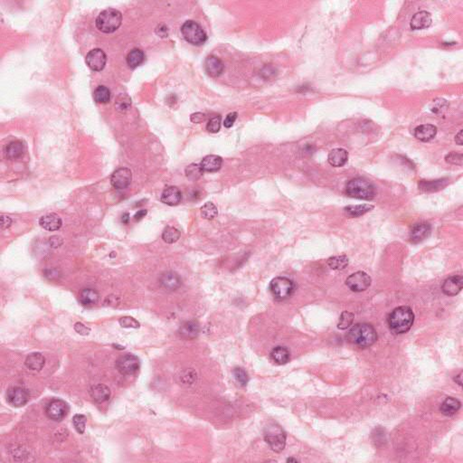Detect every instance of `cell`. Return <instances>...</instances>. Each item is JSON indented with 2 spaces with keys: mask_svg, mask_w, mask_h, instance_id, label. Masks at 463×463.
Here are the masks:
<instances>
[{
  "mask_svg": "<svg viewBox=\"0 0 463 463\" xmlns=\"http://www.w3.org/2000/svg\"><path fill=\"white\" fill-rule=\"evenodd\" d=\"M160 200L170 206L177 205L182 201V194L176 187H167L162 193Z\"/></svg>",
  "mask_w": 463,
  "mask_h": 463,
  "instance_id": "cell-21",
  "label": "cell"
},
{
  "mask_svg": "<svg viewBox=\"0 0 463 463\" xmlns=\"http://www.w3.org/2000/svg\"><path fill=\"white\" fill-rule=\"evenodd\" d=\"M220 116H215L214 118H212L206 125V130H208L211 133H217L220 130Z\"/></svg>",
  "mask_w": 463,
  "mask_h": 463,
  "instance_id": "cell-44",
  "label": "cell"
},
{
  "mask_svg": "<svg viewBox=\"0 0 463 463\" xmlns=\"http://www.w3.org/2000/svg\"><path fill=\"white\" fill-rule=\"evenodd\" d=\"M144 59H145V55H144L143 51H142L141 49L135 48V49H132L128 54L126 61H127V64L129 65V67L131 68V69H135L138 66H140L142 62H144Z\"/></svg>",
  "mask_w": 463,
  "mask_h": 463,
  "instance_id": "cell-33",
  "label": "cell"
},
{
  "mask_svg": "<svg viewBox=\"0 0 463 463\" xmlns=\"http://www.w3.org/2000/svg\"><path fill=\"white\" fill-rule=\"evenodd\" d=\"M69 405L67 403L61 399H53L45 407V413L47 417L55 422H60L67 416Z\"/></svg>",
  "mask_w": 463,
  "mask_h": 463,
  "instance_id": "cell-9",
  "label": "cell"
},
{
  "mask_svg": "<svg viewBox=\"0 0 463 463\" xmlns=\"http://www.w3.org/2000/svg\"><path fill=\"white\" fill-rule=\"evenodd\" d=\"M347 337L351 343L360 347H369L377 340L376 330L367 323L356 324L350 328Z\"/></svg>",
  "mask_w": 463,
  "mask_h": 463,
  "instance_id": "cell-2",
  "label": "cell"
},
{
  "mask_svg": "<svg viewBox=\"0 0 463 463\" xmlns=\"http://www.w3.org/2000/svg\"><path fill=\"white\" fill-rule=\"evenodd\" d=\"M111 390L105 384H98L90 387V397L98 404L107 402L111 398Z\"/></svg>",
  "mask_w": 463,
  "mask_h": 463,
  "instance_id": "cell-23",
  "label": "cell"
},
{
  "mask_svg": "<svg viewBox=\"0 0 463 463\" xmlns=\"http://www.w3.org/2000/svg\"><path fill=\"white\" fill-rule=\"evenodd\" d=\"M448 185V179H435V180H421L419 182V189L423 192L432 193L440 191Z\"/></svg>",
  "mask_w": 463,
  "mask_h": 463,
  "instance_id": "cell-25",
  "label": "cell"
},
{
  "mask_svg": "<svg viewBox=\"0 0 463 463\" xmlns=\"http://www.w3.org/2000/svg\"><path fill=\"white\" fill-rule=\"evenodd\" d=\"M437 131V127L434 125H420L413 130V135L421 142H429L436 137Z\"/></svg>",
  "mask_w": 463,
  "mask_h": 463,
  "instance_id": "cell-17",
  "label": "cell"
},
{
  "mask_svg": "<svg viewBox=\"0 0 463 463\" xmlns=\"http://www.w3.org/2000/svg\"><path fill=\"white\" fill-rule=\"evenodd\" d=\"M346 194L349 198L369 201L376 196V189L371 182L358 177L347 183Z\"/></svg>",
  "mask_w": 463,
  "mask_h": 463,
  "instance_id": "cell-3",
  "label": "cell"
},
{
  "mask_svg": "<svg viewBox=\"0 0 463 463\" xmlns=\"http://www.w3.org/2000/svg\"><path fill=\"white\" fill-rule=\"evenodd\" d=\"M132 179V173L127 168H120L113 172L111 177V183L116 189H125L129 187Z\"/></svg>",
  "mask_w": 463,
  "mask_h": 463,
  "instance_id": "cell-14",
  "label": "cell"
},
{
  "mask_svg": "<svg viewBox=\"0 0 463 463\" xmlns=\"http://www.w3.org/2000/svg\"><path fill=\"white\" fill-rule=\"evenodd\" d=\"M463 288V276H452L445 280L441 289L447 296H455L461 292Z\"/></svg>",
  "mask_w": 463,
  "mask_h": 463,
  "instance_id": "cell-16",
  "label": "cell"
},
{
  "mask_svg": "<svg viewBox=\"0 0 463 463\" xmlns=\"http://www.w3.org/2000/svg\"><path fill=\"white\" fill-rule=\"evenodd\" d=\"M11 224L12 220L10 217L6 216V215H2V216H1V229H2V230H5V229L9 228L10 226H11Z\"/></svg>",
  "mask_w": 463,
  "mask_h": 463,
  "instance_id": "cell-50",
  "label": "cell"
},
{
  "mask_svg": "<svg viewBox=\"0 0 463 463\" xmlns=\"http://www.w3.org/2000/svg\"><path fill=\"white\" fill-rule=\"evenodd\" d=\"M74 330L77 332V333L82 335V336H87L89 335L90 332V328L86 327L85 324L81 323V322H77L75 325H74Z\"/></svg>",
  "mask_w": 463,
  "mask_h": 463,
  "instance_id": "cell-47",
  "label": "cell"
},
{
  "mask_svg": "<svg viewBox=\"0 0 463 463\" xmlns=\"http://www.w3.org/2000/svg\"><path fill=\"white\" fill-rule=\"evenodd\" d=\"M107 62L106 54L100 48H95L89 52L86 56V63L89 67L95 72H100L105 67Z\"/></svg>",
  "mask_w": 463,
  "mask_h": 463,
  "instance_id": "cell-12",
  "label": "cell"
},
{
  "mask_svg": "<svg viewBox=\"0 0 463 463\" xmlns=\"http://www.w3.org/2000/svg\"><path fill=\"white\" fill-rule=\"evenodd\" d=\"M354 314L351 313V312H348V311H343L341 316L339 318V324H338V328L339 329H347V328H349L351 325L353 324V321H354Z\"/></svg>",
  "mask_w": 463,
  "mask_h": 463,
  "instance_id": "cell-39",
  "label": "cell"
},
{
  "mask_svg": "<svg viewBox=\"0 0 463 463\" xmlns=\"http://www.w3.org/2000/svg\"><path fill=\"white\" fill-rule=\"evenodd\" d=\"M455 382L460 384V385H462V373L460 374V375H458L457 376H456Z\"/></svg>",
  "mask_w": 463,
  "mask_h": 463,
  "instance_id": "cell-54",
  "label": "cell"
},
{
  "mask_svg": "<svg viewBox=\"0 0 463 463\" xmlns=\"http://www.w3.org/2000/svg\"><path fill=\"white\" fill-rule=\"evenodd\" d=\"M372 280L365 271H356L346 281V284L354 292H362L370 287Z\"/></svg>",
  "mask_w": 463,
  "mask_h": 463,
  "instance_id": "cell-10",
  "label": "cell"
},
{
  "mask_svg": "<svg viewBox=\"0 0 463 463\" xmlns=\"http://www.w3.org/2000/svg\"><path fill=\"white\" fill-rule=\"evenodd\" d=\"M237 113H229L227 116H226V119L224 121V125L225 127L229 129L231 128L232 126L233 125V123L235 122V120L237 119Z\"/></svg>",
  "mask_w": 463,
  "mask_h": 463,
  "instance_id": "cell-48",
  "label": "cell"
},
{
  "mask_svg": "<svg viewBox=\"0 0 463 463\" xmlns=\"http://www.w3.org/2000/svg\"><path fill=\"white\" fill-rule=\"evenodd\" d=\"M218 215V210L215 203L207 202L201 207V215L206 220H213Z\"/></svg>",
  "mask_w": 463,
  "mask_h": 463,
  "instance_id": "cell-37",
  "label": "cell"
},
{
  "mask_svg": "<svg viewBox=\"0 0 463 463\" xmlns=\"http://www.w3.org/2000/svg\"><path fill=\"white\" fill-rule=\"evenodd\" d=\"M200 332V326L198 322L190 320V321L184 322L178 329V334L183 339H196Z\"/></svg>",
  "mask_w": 463,
  "mask_h": 463,
  "instance_id": "cell-22",
  "label": "cell"
},
{
  "mask_svg": "<svg viewBox=\"0 0 463 463\" xmlns=\"http://www.w3.org/2000/svg\"><path fill=\"white\" fill-rule=\"evenodd\" d=\"M225 65L219 58L209 56L204 60V70L211 77H218L224 72Z\"/></svg>",
  "mask_w": 463,
  "mask_h": 463,
  "instance_id": "cell-19",
  "label": "cell"
},
{
  "mask_svg": "<svg viewBox=\"0 0 463 463\" xmlns=\"http://www.w3.org/2000/svg\"><path fill=\"white\" fill-rule=\"evenodd\" d=\"M349 260L346 255H340V256H334L330 257L327 260V264L328 267L332 270H344L347 266L348 265Z\"/></svg>",
  "mask_w": 463,
  "mask_h": 463,
  "instance_id": "cell-34",
  "label": "cell"
},
{
  "mask_svg": "<svg viewBox=\"0 0 463 463\" xmlns=\"http://www.w3.org/2000/svg\"><path fill=\"white\" fill-rule=\"evenodd\" d=\"M180 235L181 233L179 230H177L175 227L168 226L165 229L163 233H162V239H163L165 243L172 244V243L178 241V239L180 238Z\"/></svg>",
  "mask_w": 463,
  "mask_h": 463,
  "instance_id": "cell-36",
  "label": "cell"
},
{
  "mask_svg": "<svg viewBox=\"0 0 463 463\" xmlns=\"http://www.w3.org/2000/svg\"><path fill=\"white\" fill-rule=\"evenodd\" d=\"M121 22V13L114 8H108L100 13V15L96 18L95 25L97 29L102 33L111 34L119 29Z\"/></svg>",
  "mask_w": 463,
  "mask_h": 463,
  "instance_id": "cell-4",
  "label": "cell"
},
{
  "mask_svg": "<svg viewBox=\"0 0 463 463\" xmlns=\"http://www.w3.org/2000/svg\"><path fill=\"white\" fill-rule=\"evenodd\" d=\"M449 106L448 102L443 99H436L431 106V111L434 113H443Z\"/></svg>",
  "mask_w": 463,
  "mask_h": 463,
  "instance_id": "cell-43",
  "label": "cell"
},
{
  "mask_svg": "<svg viewBox=\"0 0 463 463\" xmlns=\"http://www.w3.org/2000/svg\"><path fill=\"white\" fill-rule=\"evenodd\" d=\"M191 121L194 123H200L205 119V114L201 113H194L191 115Z\"/></svg>",
  "mask_w": 463,
  "mask_h": 463,
  "instance_id": "cell-49",
  "label": "cell"
},
{
  "mask_svg": "<svg viewBox=\"0 0 463 463\" xmlns=\"http://www.w3.org/2000/svg\"><path fill=\"white\" fill-rule=\"evenodd\" d=\"M26 367L32 371H41L45 365V357L41 353L30 354L26 359Z\"/></svg>",
  "mask_w": 463,
  "mask_h": 463,
  "instance_id": "cell-29",
  "label": "cell"
},
{
  "mask_svg": "<svg viewBox=\"0 0 463 463\" xmlns=\"http://www.w3.org/2000/svg\"><path fill=\"white\" fill-rule=\"evenodd\" d=\"M130 219V214H129V213H124V214L122 215V217H121V221H122V223L125 224V225H128V224H129Z\"/></svg>",
  "mask_w": 463,
  "mask_h": 463,
  "instance_id": "cell-53",
  "label": "cell"
},
{
  "mask_svg": "<svg viewBox=\"0 0 463 463\" xmlns=\"http://www.w3.org/2000/svg\"><path fill=\"white\" fill-rule=\"evenodd\" d=\"M24 150H25V147H24V144L22 142H19V141L11 142L6 147V158L10 159V160L18 159V158L22 157Z\"/></svg>",
  "mask_w": 463,
  "mask_h": 463,
  "instance_id": "cell-32",
  "label": "cell"
},
{
  "mask_svg": "<svg viewBox=\"0 0 463 463\" xmlns=\"http://www.w3.org/2000/svg\"><path fill=\"white\" fill-rule=\"evenodd\" d=\"M264 440L273 452H282L286 445V434L279 425L269 424L264 430Z\"/></svg>",
  "mask_w": 463,
  "mask_h": 463,
  "instance_id": "cell-6",
  "label": "cell"
},
{
  "mask_svg": "<svg viewBox=\"0 0 463 463\" xmlns=\"http://www.w3.org/2000/svg\"><path fill=\"white\" fill-rule=\"evenodd\" d=\"M203 170L200 164H191L187 166L186 169V175L190 180H198L203 175Z\"/></svg>",
  "mask_w": 463,
  "mask_h": 463,
  "instance_id": "cell-38",
  "label": "cell"
},
{
  "mask_svg": "<svg viewBox=\"0 0 463 463\" xmlns=\"http://www.w3.org/2000/svg\"><path fill=\"white\" fill-rule=\"evenodd\" d=\"M269 289L274 299L282 301L292 296L296 289V284L286 277H276L270 283Z\"/></svg>",
  "mask_w": 463,
  "mask_h": 463,
  "instance_id": "cell-5",
  "label": "cell"
},
{
  "mask_svg": "<svg viewBox=\"0 0 463 463\" xmlns=\"http://www.w3.org/2000/svg\"><path fill=\"white\" fill-rule=\"evenodd\" d=\"M414 321V314L407 306H402L392 311L387 318L390 330L396 335L406 333Z\"/></svg>",
  "mask_w": 463,
  "mask_h": 463,
  "instance_id": "cell-1",
  "label": "cell"
},
{
  "mask_svg": "<svg viewBox=\"0 0 463 463\" xmlns=\"http://www.w3.org/2000/svg\"><path fill=\"white\" fill-rule=\"evenodd\" d=\"M223 165V159L216 155H208L202 159L200 166L203 172H216L220 170Z\"/></svg>",
  "mask_w": 463,
  "mask_h": 463,
  "instance_id": "cell-26",
  "label": "cell"
},
{
  "mask_svg": "<svg viewBox=\"0 0 463 463\" xmlns=\"http://www.w3.org/2000/svg\"><path fill=\"white\" fill-rule=\"evenodd\" d=\"M119 325L122 327V328H140V322L138 320H136L134 318L132 317H122L121 318H119Z\"/></svg>",
  "mask_w": 463,
  "mask_h": 463,
  "instance_id": "cell-42",
  "label": "cell"
},
{
  "mask_svg": "<svg viewBox=\"0 0 463 463\" xmlns=\"http://www.w3.org/2000/svg\"><path fill=\"white\" fill-rule=\"evenodd\" d=\"M287 462H288V463H291V462H293V463H297L298 461H297L296 459H292V458H290V459H288V460H287Z\"/></svg>",
  "mask_w": 463,
  "mask_h": 463,
  "instance_id": "cell-55",
  "label": "cell"
},
{
  "mask_svg": "<svg viewBox=\"0 0 463 463\" xmlns=\"http://www.w3.org/2000/svg\"><path fill=\"white\" fill-rule=\"evenodd\" d=\"M181 33L185 40L193 45H202L207 40V35L198 23L188 20L181 28Z\"/></svg>",
  "mask_w": 463,
  "mask_h": 463,
  "instance_id": "cell-7",
  "label": "cell"
},
{
  "mask_svg": "<svg viewBox=\"0 0 463 463\" xmlns=\"http://www.w3.org/2000/svg\"><path fill=\"white\" fill-rule=\"evenodd\" d=\"M463 160V155L461 153L451 152L445 156V161L450 164L462 166Z\"/></svg>",
  "mask_w": 463,
  "mask_h": 463,
  "instance_id": "cell-45",
  "label": "cell"
},
{
  "mask_svg": "<svg viewBox=\"0 0 463 463\" xmlns=\"http://www.w3.org/2000/svg\"><path fill=\"white\" fill-rule=\"evenodd\" d=\"M432 232V226L429 223L423 222L415 224L411 227L409 232V240L412 243H419L429 237Z\"/></svg>",
  "mask_w": 463,
  "mask_h": 463,
  "instance_id": "cell-13",
  "label": "cell"
},
{
  "mask_svg": "<svg viewBox=\"0 0 463 463\" xmlns=\"http://www.w3.org/2000/svg\"><path fill=\"white\" fill-rule=\"evenodd\" d=\"M232 373H233V376L236 379L238 384H240L241 386H245L246 384H248V374L243 368H242V367H235L233 369Z\"/></svg>",
  "mask_w": 463,
  "mask_h": 463,
  "instance_id": "cell-40",
  "label": "cell"
},
{
  "mask_svg": "<svg viewBox=\"0 0 463 463\" xmlns=\"http://www.w3.org/2000/svg\"><path fill=\"white\" fill-rule=\"evenodd\" d=\"M80 302L85 307L96 305L100 299V294L94 289L87 288L83 289L80 293Z\"/></svg>",
  "mask_w": 463,
  "mask_h": 463,
  "instance_id": "cell-27",
  "label": "cell"
},
{
  "mask_svg": "<svg viewBox=\"0 0 463 463\" xmlns=\"http://www.w3.org/2000/svg\"><path fill=\"white\" fill-rule=\"evenodd\" d=\"M30 395L29 391L20 386H15L9 388L6 393V401L13 407L24 406L29 401Z\"/></svg>",
  "mask_w": 463,
  "mask_h": 463,
  "instance_id": "cell-11",
  "label": "cell"
},
{
  "mask_svg": "<svg viewBox=\"0 0 463 463\" xmlns=\"http://www.w3.org/2000/svg\"><path fill=\"white\" fill-rule=\"evenodd\" d=\"M159 283L162 288L169 291H174L179 289L182 285V280L180 276L174 271H168L163 273L160 279Z\"/></svg>",
  "mask_w": 463,
  "mask_h": 463,
  "instance_id": "cell-15",
  "label": "cell"
},
{
  "mask_svg": "<svg viewBox=\"0 0 463 463\" xmlns=\"http://www.w3.org/2000/svg\"><path fill=\"white\" fill-rule=\"evenodd\" d=\"M73 424H74V428L80 434H83L85 433V427H86V417L84 414H75L73 418Z\"/></svg>",
  "mask_w": 463,
  "mask_h": 463,
  "instance_id": "cell-41",
  "label": "cell"
},
{
  "mask_svg": "<svg viewBox=\"0 0 463 463\" xmlns=\"http://www.w3.org/2000/svg\"><path fill=\"white\" fill-rule=\"evenodd\" d=\"M93 98L97 103H108L111 100V90H109L106 86H98L96 90H94Z\"/></svg>",
  "mask_w": 463,
  "mask_h": 463,
  "instance_id": "cell-35",
  "label": "cell"
},
{
  "mask_svg": "<svg viewBox=\"0 0 463 463\" xmlns=\"http://www.w3.org/2000/svg\"><path fill=\"white\" fill-rule=\"evenodd\" d=\"M328 160L332 167H343L348 160V152L344 148H334L328 154Z\"/></svg>",
  "mask_w": 463,
  "mask_h": 463,
  "instance_id": "cell-24",
  "label": "cell"
},
{
  "mask_svg": "<svg viewBox=\"0 0 463 463\" xmlns=\"http://www.w3.org/2000/svg\"><path fill=\"white\" fill-rule=\"evenodd\" d=\"M461 406H462V403L458 399L453 397H448L441 404L440 410L442 414L446 416H452L461 409Z\"/></svg>",
  "mask_w": 463,
  "mask_h": 463,
  "instance_id": "cell-31",
  "label": "cell"
},
{
  "mask_svg": "<svg viewBox=\"0 0 463 463\" xmlns=\"http://www.w3.org/2000/svg\"><path fill=\"white\" fill-rule=\"evenodd\" d=\"M432 23L433 18L431 13L424 10L413 15L410 22V27L412 30H423L428 29Z\"/></svg>",
  "mask_w": 463,
  "mask_h": 463,
  "instance_id": "cell-18",
  "label": "cell"
},
{
  "mask_svg": "<svg viewBox=\"0 0 463 463\" xmlns=\"http://www.w3.org/2000/svg\"><path fill=\"white\" fill-rule=\"evenodd\" d=\"M147 211L146 209L140 210L136 213L135 215H134V220L136 222H139V221L142 220L146 215H147Z\"/></svg>",
  "mask_w": 463,
  "mask_h": 463,
  "instance_id": "cell-51",
  "label": "cell"
},
{
  "mask_svg": "<svg viewBox=\"0 0 463 463\" xmlns=\"http://www.w3.org/2000/svg\"><path fill=\"white\" fill-rule=\"evenodd\" d=\"M141 367V362L138 356L132 354H126L120 356L116 361V368L122 376H132L138 374Z\"/></svg>",
  "mask_w": 463,
  "mask_h": 463,
  "instance_id": "cell-8",
  "label": "cell"
},
{
  "mask_svg": "<svg viewBox=\"0 0 463 463\" xmlns=\"http://www.w3.org/2000/svg\"><path fill=\"white\" fill-rule=\"evenodd\" d=\"M374 206L372 204L363 203V204H355V205H347L344 208L345 215L348 217H359L361 215L367 214L368 212L372 211Z\"/></svg>",
  "mask_w": 463,
  "mask_h": 463,
  "instance_id": "cell-30",
  "label": "cell"
},
{
  "mask_svg": "<svg viewBox=\"0 0 463 463\" xmlns=\"http://www.w3.org/2000/svg\"><path fill=\"white\" fill-rule=\"evenodd\" d=\"M62 243H63V239L59 235H53L48 239V244L51 248H58L62 246Z\"/></svg>",
  "mask_w": 463,
  "mask_h": 463,
  "instance_id": "cell-46",
  "label": "cell"
},
{
  "mask_svg": "<svg viewBox=\"0 0 463 463\" xmlns=\"http://www.w3.org/2000/svg\"><path fill=\"white\" fill-rule=\"evenodd\" d=\"M39 225L46 231H57L62 227V221L59 215L52 213L42 216L39 219Z\"/></svg>",
  "mask_w": 463,
  "mask_h": 463,
  "instance_id": "cell-20",
  "label": "cell"
},
{
  "mask_svg": "<svg viewBox=\"0 0 463 463\" xmlns=\"http://www.w3.org/2000/svg\"><path fill=\"white\" fill-rule=\"evenodd\" d=\"M270 356L271 360L277 365H285L290 359V353L287 347L278 346L271 350Z\"/></svg>",
  "mask_w": 463,
  "mask_h": 463,
  "instance_id": "cell-28",
  "label": "cell"
},
{
  "mask_svg": "<svg viewBox=\"0 0 463 463\" xmlns=\"http://www.w3.org/2000/svg\"><path fill=\"white\" fill-rule=\"evenodd\" d=\"M455 142H456L458 145H460V146L463 145V130H460V132H459L457 135H456V137H455Z\"/></svg>",
  "mask_w": 463,
  "mask_h": 463,
  "instance_id": "cell-52",
  "label": "cell"
}]
</instances>
